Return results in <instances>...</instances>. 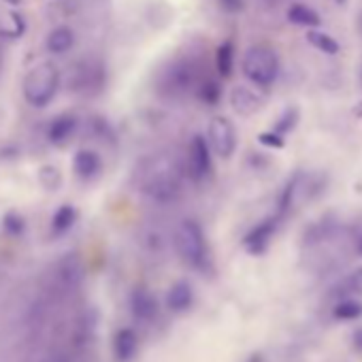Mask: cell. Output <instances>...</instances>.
<instances>
[{
    "label": "cell",
    "instance_id": "cell-4",
    "mask_svg": "<svg viewBox=\"0 0 362 362\" xmlns=\"http://www.w3.org/2000/svg\"><path fill=\"white\" fill-rule=\"evenodd\" d=\"M207 143L211 145V149L220 158L228 160L235 153V149H237V130H235L233 122L228 117H224V115L214 117L211 124H209V139H207Z\"/></svg>",
    "mask_w": 362,
    "mask_h": 362
},
{
    "label": "cell",
    "instance_id": "cell-19",
    "mask_svg": "<svg viewBox=\"0 0 362 362\" xmlns=\"http://www.w3.org/2000/svg\"><path fill=\"white\" fill-rule=\"evenodd\" d=\"M307 41H309L315 49H320V52H324V54H328V56H337V54L341 52L339 43H337L330 35H326V33H322V30H317V28H313V30L307 33Z\"/></svg>",
    "mask_w": 362,
    "mask_h": 362
},
{
    "label": "cell",
    "instance_id": "cell-6",
    "mask_svg": "<svg viewBox=\"0 0 362 362\" xmlns=\"http://www.w3.org/2000/svg\"><path fill=\"white\" fill-rule=\"evenodd\" d=\"M145 192L156 199V201H173L179 194V181L170 170H156L149 175L147 184H145Z\"/></svg>",
    "mask_w": 362,
    "mask_h": 362
},
{
    "label": "cell",
    "instance_id": "cell-30",
    "mask_svg": "<svg viewBox=\"0 0 362 362\" xmlns=\"http://www.w3.org/2000/svg\"><path fill=\"white\" fill-rule=\"evenodd\" d=\"M220 5H222L226 11H241L243 0H220Z\"/></svg>",
    "mask_w": 362,
    "mask_h": 362
},
{
    "label": "cell",
    "instance_id": "cell-7",
    "mask_svg": "<svg viewBox=\"0 0 362 362\" xmlns=\"http://www.w3.org/2000/svg\"><path fill=\"white\" fill-rule=\"evenodd\" d=\"M277 220H279V216L269 218V220L260 222L258 226H254V228L245 235L243 245H245V250H247L250 254L260 256V254L267 252V247H269V243H271V239H273V235H275V230H277Z\"/></svg>",
    "mask_w": 362,
    "mask_h": 362
},
{
    "label": "cell",
    "instance_id": "cell-3",
    "mask_svg": "<svg viewBox=\"0 0 362 362\" xmlns=\"http://www.w3.org/2000/svg\"><path fill=\"white\" fill-rule=\"evenodd\" d=\"M175 245L179 256L184 258L190 267L194 269H205L207 267V243L201 226L194 220L181 222L177 233H175Z\"/></svg>",
    "mask_w": 362,
    "mask_h": 362
},
{
    "label": "cell",
    "instance_id": "cell-12",
    "mask_svg": "<svg viewBox=\"0 0 362 362\" xmlns=\"http://www.w3.org/2000/svg\"><path fill=\"white\" fill-rule=\"evenodd\" d=\"M132 313L141 322L153 320L156 313H158V300H156V296L149 290H145V288L136 290L132 294Z\"/></svg>",
    "mask_w": 362,
    "mask_h": 362
},
{
    "label": "cell",
    "instance_id": "cell-5",
    "mask_svg": "<svg viewBox=\"0 0 362 362\" xmlns=\"http://www.w3.org/2000/svg\"><path fill=\"white\" fill-rule=\"evenodd\" d=\"M188 173L194 181L205 179L211 173V147L205 136L197 134L188 147Z\"/></svg>",
    "mask_w": 362,
    "mask_h": 362
},
{
    "label": "cell",
    "instance_id": "cell-26",
    "mask_svg": "<svg viewBox=\"0 0 362 362\" xmlns=\"http://www.w3.org/2000/svg\"><path fill=\"white\" fill-rule=\"evenodd\" d=\"M39 181L47 190H56L62 184V175L56 166H43L39 173Z\"/></svg>",
    "mask_w": 362,
    "mask_h": 362
},
{
    "label": "cell",
    "instance_id": "cell-32",
    "mask_svg": "<svg viewBox=\"0 0 362 362\" xmlns=\"http://www.w3.org/2000/svg\"><path fill=\"white\" fill-rule=\"evenodd\" d=\"M7 5H11V7H22L24 5V0H5Z\"/></svg>",
    "mask_w": 362,
    "mask_h": 362
},
{
    "label": "cell",
    "instance_id": "cell-21",
    "mask_svg": "<svg viewBox=\"0 0 362 362\" xmlns=\"http://www.w3.org/2000/svg\"><path fill=\"white\" fill-rule=\"evenodd\" d=\"M300 184H303V175H294V177L288 181V184H286V188H284V192L279 194V201H277L279 216L286 214V211L292 207V203H294V199H296V194H298V190H300Z\"/></svg>",
    "mask_w": 362,
    "mask_h": 362
},
{
    "label": "cell",
    "instance_id": "cell-35",
    "mask_svg": "<svg viewBox=\"0 0 362 362\" xmlns=\"http://www.w3.org/2000/svg\"><path fill=\"white\" fill-rule=\"evenodd\" d=\"M358 252H360V254H362V239H360V241H358Z\"/></svg>",
    "mask_w": 362,
    "mask_h": 362
},
{
    "label": "cell",
    "instance_id": "cell-22",
    "mask_svg": "<svg viewBox=\"0 0 362 362\" xmlns=\"http://www.w3.org/2000/svg\"><path fill=\"white\" fill-rule=\"evenodd\" d=\"M337 294L345 296V298H354V296H362V267L356 269L347 279L341 281Z\"/></svg>",
    "mask_w": 362,
    "mask_h": 362
},
{
    "label": "cell",
    "instance_id": "cell-10",
    "mask_svg": "<svg viewBox=\"0 0 362 362\" xmlns=\"http://www.w3.org/2000/svg\"><path fill=\"white\" fill-rule=\"evenodd\" d=\"M100 158L92 149H79L73 160V170L81 181H90L100 173Z\"/></svg>",
    "mask_w": 362,
    "mask_h": 362
},
{
    "label": "cell",
    "instance_id": "cell-14",
    "mask_svg": "<svg viewBox=\"0 0 362 362\" xmlns=\"http://www.w3.org/2000/svg\"><path fill=\"white\" fill-rule=\"evenodd\" d=\"M136 345H139V339H136L134 330H130V328L119 330V332L115 334V339H113L115 356H117V360H122V362L130 360V358L136 354Z\"/></svg>",
    "mask_w": 362,
    "mask_h": 362
},
{
    "label": "cell",
    "instance_id": "cell-28",
    "mask_svg": "<svg viewBox=\"0 0 362 362\" xmlns=\"http://www.w3.org/2000/svg\"><path fill=\"white\" fill-rule=\"evenodd\" d=\"M220 96H222V88L216 83V81H207L203 83V88L199 90V98L207 105H218L220 103Z\"/></svg>",
    "mask_w": 362,
    "mask_h": 362
},
{
    "label": "cell",
    "instance_id": "cell-20",
    "mask_svg": "<svg viewBox=\"0 0 362 362\" xmlns=\"http://www.w3.org/2000/svg\"><path fill=\"white\" fill-rule=\"evenodd\" d=\"M58 279L64 288H75L79 281H81V264L75 260V258H66L62 264H60V271H58Z\"/></svg>",
    "mask_w": 362,
    "mask_h": 362
},
{
    "label": "cell",
    "instance_id": "cell-9",
    "mask_svg": "<svg viewBox=\"0 0 362 362\" xmlns=\"http://www.w3.org/2000/svg\"><path fill=\"white\" fill-rule=\"evenodd\" d=\"M230 105L233 109L243 115V117H250V115H256L260 109H262V98L252 92L250 88L245 86H237L233 92H230Z\"/></svg>",
    "mask_w": 362,
    "mask_h": 362
},
{
    "label": "cell",
    "instance_id": "cell-34",
    "mask_svg": "<svg viewBox=\"0 0 362 362\" xmlns=\"http://www.w3.org/2000/svg\"><path fill=\"white\" fill-rule=\"evenodd\" d=\"M334 3H337V5H341V7H343V5H345V3H347V0H334Z\"/></svg>",
    "mask_w": 362,
    "mask_h": 362
},
{
    "label": "cell",
    "instance_id": "cell-16",
    "mask_svg": "<svg viewBox=\"0 0 362 362\" xmlns=\"http://www.w3.org/2000/svg\"><path fill=\"white\" fill-rule=\"evenodd\" d=\"M288 20L294 26H305V28H320V24H322L320 16L313 9H309L307 5H292L288 9Z\"/></svg>",
    "mask_w": 362,
    "mask_h": 362
},
{
    "label": "cell",
    "instance_id": "cell-8",
    "mask_svg": "<svg viewBox=\"0 0 362 362\" xmlns=\"http://www.w3.org/2000/svg\"><path fill=\"white\" fill-rule=\"evenodd\" d=\"M77 126H79V122H77L75 115H71V113L58 115L56 119H52V124H49V128H47V139H49V143L56 145V147H64V145L75 136Z\"/></svg>",
    "mask_w": 362,
    "mask_h": 362
},
{
    "label": "cell",
    "instance_id": "cell-25",
    "mask_svg": "<svg viewBox=\"0 0 362 362\" xmlns=\"http://www.w3.org/2000/svg\"><path fill=\"white\" fill-rule=\"evenodd\" d=\"M3 228H5L7 235L20 237V235L26 230V220H24V216H20L18 211H9V214H5V218H3Z\"/></svg>",
    "mask_w": 362,
    "mask_h": 362
},
{
    "label": "cell",
    "instance_id": "cell-29",
    "mask_svg": "<svg viewBox=\"0 0 362 362\" xmlns=\"http://www.w3.org/2000/svg\"><path fill=\"white\" fill-rule=\"evenodd\" d=\"M258 141H260L262 145H267V147H273V149H281V147L286 145V139H284L281 134H277L275 130H273V132H262V134L258 136Z\"/></svg>",
    "mask_w": 362,
    "mask_h": 362
},
{
    "label": "cell",
    "instance_id": "cell-15",
    "mask_svg": "<svg viewBox=\"0 0 362 362\" xmlns=\"http://www.w3.org/2000/svg\"><path fill=\"white\" fill-rule=\"evenodd\" d=\"M194 83V71L188 62H177L168 73V86L173 90H188Z\"/></svg>",
    "mask_w": 362,
    "mask_h": 362
},
{
    "label": "cell",
    "instance_id": "cell-24",
    "mask_svg": "<svg viewBox=\"0 0 362 362\" xmlns=\"http://www.w3.org/2000/svg\"><path fill=\"white\" fill-rule=\"evenodd\" d=\"M296 124H298V109H296V107H288V109L279 115V119H277V124H275L273 130H275L277 134L286 136L290 130L296 128Z\"/></svg>",
    "mask_w": 362,
    "mask_h": 362
},
{
    "label": "cell",
    "instance_id": "cell-13",
    "mask_svg": "<svg viewBox=\"0 0 362 362\" xmlns=\"http://www.w3.org/2000/svg\"><path fill=\"white\" fill-rule=\"evenodd\" d=\"M73 45H75V33H73V28H69V26H58V28H54V30L49 33L47 41H45L47 52H49V54H56V56L66 54Z\"/></svg>",
    "mask_w": 362,
    "mask_h": 362
},
{
    "label": "cell",
    "instance_id": "cell-27",
    "mask_svg": "<svg viewBox=\"0 0 362 362\" xmlns=\"http://www.w3.org/2000/svg\"><path fill=\"white\" fill-rule=\"evenodd\" d=\"M9 26L5 28H0V35H5L7 39H20L26 30V24H24V18L20 13H11L9 16Z\"/></svg>",
    "mask_w": 362,
    "mask_h": 362
},
{
    "label": "cell",
    "instance_id": "cell-18",
    "mask_svg": "<svg viewBox=\"0 0 362 362\" xmlns=\"http://www.w3.org/2000/svg\"><path fill=\"white\" fill-rule=\"evenodd\" d=\"M216 66H218V73H220L224 79L233 75V69H235V45H233V41H224V43L218 47Z\"/></svg>",
    "mask_w": 362,
    "mask_h": 362
},
{
    "label": "cell",
    "instance_id": "cell-1",
    "mask_svg": "<svg viewBox=\"0 0 362 362\" xmlns=\"http://www.w3.org/2000/svg\"><path fill=\"white\" fill-rule=\"evenodd\" d=\"M58 88H60V71H58V66L52 64V62H43V64L35 66L26 75V79H24V98L33 107L43 109L56 98Z\"/></svg>",
    "mask_w": 362,
    "mask_h": 362
},
{
    "label": "cell",
    "instance_id": "cell-23",
    "mask_svg": "<svg viewBox=\"0 0 362 362\" xmlns=\"http://www.w3.org/2000/svg\"><path fill=\"white\" fill-rule=\"evenodd\" d=\"M332 313L337 320H356L362 315V303H358L354 298H343L339 305H334Z\"/></svg>",
    "mask_w": 362,
    "mask_h": 362
},
{
    "label": "cell",
    "instance_id": "cell-33",
    "mask_svg": "<svg viewBox=\"0 0 362 362\" xmlns=\"http://www.w3.org/2000/svg\"><path fill=\"white\" fill-rule=\"evenodd\" d=\"M354 115H356V117H362V103H358V105L354 107Z\"/></svg>",
    "mask_w": 362,
    "mask_h": 362
},
{
    "label": "cell",
    "instance_id": "cell-17",
    "mask_svg": "<svg viewBox=\"0 0 362 362\" xmlns=\"http://www.w3.org/2000/svg\"><path fill=\"white\" fill-rule=\"evenodd\" d=\"M75 222H77V209L73 205H62L52 218V233L60 237L69 233L75 226Z\"/></svg>",
    "mask_w": 362,
    "mask_h": 362
},
{
    "label": "cell",
    "instance_id": "cell-11",
    "mask_svg": "<svg viewBox=\"0 0 362 362\" xmlns=\"http://www.w3.org/2000/svg\"><path fill=\"white\" fill-rule=\"evenodd\" d=\"M192 300H194V290L188 281H177L166 294V305L175 313H184L186 309H190Z\"/></svg>",
    "mask_w": 362,
    "mask_h": 362
},
{
    "label": "cell",
    "instance_id": "cell-31",
    "mask_svg": "<svg viewBox=\"0 0 362 362\" xmlns=\"http://www.w3.org/2000/svg\"><path fill=\"white\" fill-rule=\"evenodd\" d=\"M354 345H356L358 349H362V330H356V334H354Z\"/></svg>",
    "mask_w": 362,
    "mask_h": 362
},
{
    "label": "cell",
    "instance_id": "cell-2",
    "mask_svg": "<svg viewBox=\"0 0 362 362\" xmlns=\"http://www.w3.org/2000/svg\"><path fill=\"white\" fill-rule=\"evenodd\" d=\"M245 77L260 88H271L279 75V58L267 45H254L245 52L243 58Z\"/></svg>",
    "mask_w": 362,
    "mask_h": 362
}]
</instances>
